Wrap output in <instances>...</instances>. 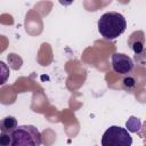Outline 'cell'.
Wrapping results in <instances>:
<instances>
[{"instance_id":"1","label":"cell","mask_w":146,"mask_h":146,"mask_svg":"<svg viewBox=\"0 0 146 146\" xmlns=\"http://www.w3.org/2000/svg\"><path fill=\"white\" fill-rule=\"evenodd\" d=\"M100 35L106 40H114L121 35L127 27L124 16L116 11H108L100 16L97 22Z\"/></svg>"},{"instance_id":"6","label":"cell","mask_w":146,"mask_h":146,"mask_svg":"<svg viewBox=\"0 0 146 146\" xmlns=\"http://www.w3.org/2000/svg\"><path fill=\"white\" fill-rule=\"evenodd\" d=\"M17 127V120L14 116H6L0 120V131L3 133L10 135Z\"/></svg>"},{"instance_id":"3","label":"cell","mask_w":146,"mask_h":146,"mask_svg":"<svg viewBox=\"0 0 146 146\" xmlns=\"http://www.w3.org/2000/svg\"><path fill=\"white\" fill-rule=\"evenodd\" d=\"M132 137L127 129L119 125L110 127L102 137V146H131Z\"/></svg>"},{"instance_id":"4","label":"cell","mask_w":146,"mask_h":146,"mask_svg":"<svg viewBox=\"0 0 146 146\" xmlns=\"http://www.w3.org/2000/svg\"><path fill=\"white\" fill-rule=\"evenodd\" d=\"M112 67L115 73L125 75L133 70L135 63L128 55L115 52L112 55Z\"/></svg>"},{"instance_id":"10","label":"cell","mask_w":146,"mask_h":146,"mask_svg":"<svg viewBox=\"0 0 146 146\" xmlns=\"http://www.w3.org/2000/svg\"><path fill=\"white\" fill-rule=\"evenodd\" d=\"M123 84H124V87L125 88H131V87H133L135 86V80L132 79V78H125L124 80H123Z\"/></svg>"},{"instance_id":"7","label":"cell","mask_w":146,"mask_h":146,"mask_svg":"<svg viewBox=\"0 0 146 146\" xmlns=\"http://www.w3.org/2000/svg\"><path fill=\"white\" fill-rule=\"evenodd\" d=\"M9 74H10V71H9L8 65L0 60V86L5 84L7 82Z\"/></svg>"},{"instance_id":"9","label":"cell","mask_w":146,"mask_h":146,"mask_svg":"<svg viewBox=\"0 0 146 146\" xmlns=\"http://www.w3.org/2000/svg\"><path fill=\"white\" fill-rule=\"evenodd\" d=\"M133 124L131 123V122H129V121H127V128L129 129V130H131V131H135V132H137V130L140 128V122H139V120L137 119V117H135L133 116Z\"/></svg>"},{"instance_id":"5","label":"cell","mask_w":146,"mask_h":146,"mask_svg":"<svg viewBox=\"0 0 146 146\" xmlns=\"http://www.w3.org/2000/svg\"><path fill=\"white\" fill-rule=\"evenodd\" d=\"M128 44L130 47V49L137 55H140L144 52V46H145V38H144V32L143 31H136L133 32L129 40H128Z\"/></svg>"},{"instance_id":"8","label":"cell","mask_w":146,"mask_h":146,"mask_svg":"<svg viewBox=\"0 0 146 146\" xmlns=\"http://www.w3.org/2000/svg\"><path fill=\"white\" fill-rule=\"evenodd\" d=\"M0 146H11V137L9 133H0Z\"/></svg>"},{"instance_id":"2","label":"cell","mask_w":146,"mask_h":146,"mask_svg":"<svg viewBox=\"0 0 146 146\" xmlns=\"http://www.w3.org/2000/svg\"><path fill=\"white\" fill-rule=\"evenodd\" d=\"M11 146H41L42 137L38 128L31 124L19 125L11 133Z\"/></svg>"}]
</instances>
